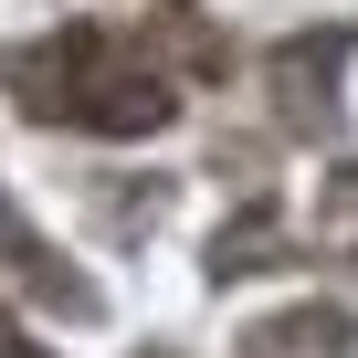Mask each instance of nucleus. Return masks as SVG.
Segmentation results:
<instances>
[{"label":"nucleus","instance_id":"nucleus-3","mask_svg":"<svg viewBox=\"0 0 358 358\" xmlns=\"http://www.w3.org/2000/svg\"><path fill=\"white\" fill-rule=\"evenodd\" d=\"M285 253H295V232H285L274 201H243V211L211 232V274H222V285H232V274H274Z\"/></svg>","mask_w":358,"mask_h":358},{"label":"nucleus","instance_id":"nucleus-4","mask_svg":"<svg viewBox=\"0 0 358 358\" xmlns=\"http://www.w3.org/2000/svg\"><path fill=\"white\" fill-rule=\"evenodd\" d=\"M264 358H348V306H295L253 337Z\"/></svg>","mask_w":358,"mask_h":358},{"label":"nucleus","instance_id":"nucleus-5","mask_svg":"<svg viewBox=\"0 0 358 358\" xmlns=\"http://www.w3.org/2000/svg\"><path fill=\"white\" fill-rule=\"evenodd\" d=\"M0 358H43V348H32V337H11V316H0Z\"/></svg>","mask_w":358,"mask_h":358},{"label":"nucleus","instance_id":"nucleus-1","mask_svg":"<svg viewBox=\"0 0 358 358\" xmlns=\"http://www.w3.org/2000/svg\"><path fill=\"white\" fill-rule=\"evenodd\" d=\"M11 95H22L32 116H64V127H95V137H148V127H169V106H179L169 74H158L127 32H106V22H74V32L11 53Z\"/></svg>","mask_w":358,"mask_h":358},{"label":"nucleus","instance_id":"nucleus-2","mask_svg":"<svg viewBox=\"0 0 358 358\" xmlns=\"http://www.w3.org/2000/svg\"><path fill=\"white\" fill-rule=\"evenodd\" d=\"M348 53H358V32H348V22H327V32H295V43L274 53V116H285L295 137L337 127V74H348Z\"/></svg>","mask_w":358,"mask_h":358}]
</instances>
